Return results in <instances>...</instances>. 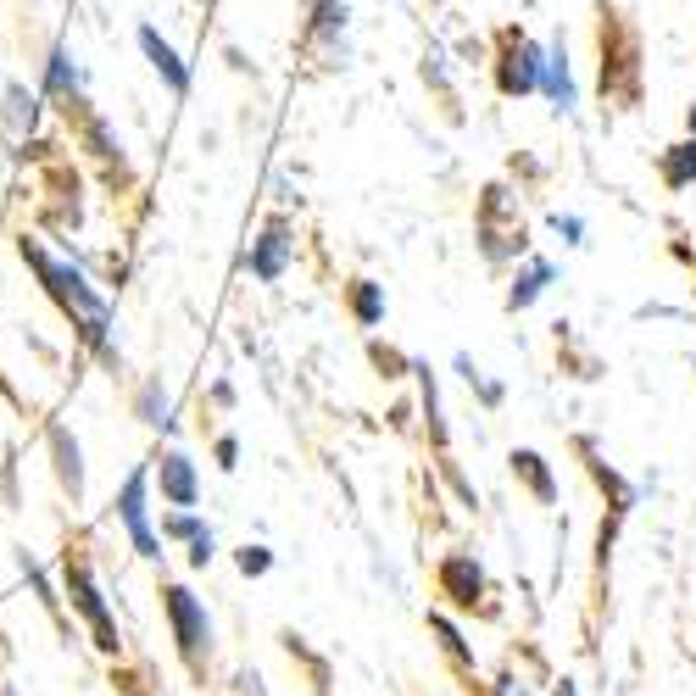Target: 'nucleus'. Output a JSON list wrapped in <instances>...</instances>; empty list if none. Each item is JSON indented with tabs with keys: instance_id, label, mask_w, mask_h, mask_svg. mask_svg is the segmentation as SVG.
Wrapping results in <instances>:
<instances>
[{
	"instance_id": "f257e3e1",
	"label": "nucleus",
	"mask_w": 696,
	"mask_h": 696,
	"mask_svg": "<svg viewBox=\"0 0 696 696\" xmlns=\"http://www.w3.org/2000/svg\"><path fill=\"white\" fill-rule=\"evenodd\" d=\"M23 256L40 268V279H45V290L62 301V312L78 323L84 345H96V352L107 357V368H118V352H112V340H107V329H112L107 301H101L90 285H84V274H78V268H67V263H51V256H45L40 245H29V240H23Z\"/></svg>"
},
{
	"instance_id": "f03ea898",
	"label": "nucleus",
	"mask_w": 696,
	"mask_h": 696,
	"mask_svg": "<svg viewBox=\"0 0 696 696\" xmlns=\"http://www.w3.org/2000/svg\"><path fill=\"white\" fill-rule=\"evenodd\" d=\"M601 7V101H625L636 107L641 101V34L607 7V0H596Z\"/></svg>"
},
{
	"instance_id": "7ed1b4c3",
	"label": "nucleus",
	"mask_w": 696,
	"mask_h": 696,
	"mask_svg": "<svg viewBox=\"0 0 696 696\" xmlns=\"http://www.w3.org/2000/svg\"><path fill=\"white\" fill-rule=\"evenodd\" d=\"M541 73H546V51L524 29H501L496 34V96H507V101L535 96Z\"/></svg>"
},
{
	"instance_id": "20e7f679",
	"label": "nucleus",
	"mask_w": 696,
	"mask_h": 696,
	"mask_svg": "<svg viewBox=\"0 0 696 696\" xmlns=\"http://www.w3.org/2000/svg\"><path fill=\"white\" fill-rule=\"evenodd\" d=\"M162 607H167V625H173V641H179V658L190 669L207 663V647H212V619H207V607L185 590V585H167L162 590Z\"/></svg>"
},
{
	"instance_id": "39448f33",
	"label": "nucleus",
	"mask_w": 696,
	"mask_h": 696,
	"mask_svg": "<svg viewBox=\"0 0 696 696\" xmlns=\"http://www.w3.org/2000/svg\"><path fill=\"white\" fill-rule=\"evenodd\" d=\"M434 585H441V596L457 607V614H490L485 607V596H490V585H485V568H479V557H468V552H446L441 563H434Z\"/></svg>"
},
{
	"instance_id": "423d86ee",
	"label": "nucleus",
	"mask_w": 696,
	"mask_h": 696,
	"mask_svg": "<svg viewBox=\"0 0 696 696\" xmlns=\"http://www.w3.org/2000/svg\"><path fill=\"white\" fill-rule=\"evenodd\" d=\"M67 596H73V607H78V614L90 619V630H96V647H101V652H118V625H112L107 601H101V590H96V574H90V563H84L78 552H67Z\"/></svg>"
},
{
	"instance_id": "0eeeda50",
	"label": "nucleus",
	"mask_w": 696,
	"mask_h": 696,
	"mask_svg": "<svg viewBox=\"0 0 696 696\" xmlns=\"http://www.w3.org/2000/svg\"><path fill=\"white\" fill-rule=\"evenodd\" d=\"M290 256H296V240H290V229L285 223H268L263 229V240L251 245V256H245V268H251V279H263V285H274V279H285V268H290Z\"/></svg>"
},
{
	"instance_id": "6e6552de",
	"label": "nucleus",
	"mask_w": 696,
	"mask_h": 696,
	"mask_svg": "<svg viewBox=\"0 0 696 696\" xmlns=\"http://www.w3.org/2000/svg\"><path fill=\"white\" fill-rule=\"evenodd\" d=\"M145 485H151V474L145 468H134L129 474V485H123V496H118V518L129 524V535H134V552L140 557H162V541L151 535V524H145Z\"/></svg>"
},
{
	"instance_id": "1a4fd4ad",
	"label": "nucleus",
	"mask_w": 696,
	"mask_h": 696,
	"mask_svg": "<svg viewBox=\"0 0 696 696\" xmlns=\"http://www.w3.org/2000/svg\"><path fill=\"white\" fill-rule=\"evenodd\" d=\"M507 463H512V479L524 485V490H530L541 507H552V501H557V479H552V463H546L541 452H530V446H512V457H507Z\"/></svg>"
},
{
	"instance_id": "9d476101",
	"label": "nucleus",
	"mask_w": 696,
	"mask_h": 696,
	"mask_svg": "<svg viewBox=\"0 0 696 696\" xmlns=\"http://www.w3.org/2000/svg\"><path fill=\"white\" fill-rule=\"evenodd\" d=\"M156 485H162V496H167L173 507H196V496H201V485H196V463H190L185 452H167V457H162Z\"/></svg>"
},
{
	"instance_id": "9b49d317",
	"label": "nucleus",
	"mask_w": 696,
	"mask_h": 696,
	"mask_svg": "<svg viewBox=\"0 0 696 696\" xmlns=\"http://www.w3.org/2000/svg\"><path fill=\"white\" fill-rule=\"evenodd\" d=\"M140 51L151 56V67L162 73V84H167V90H173V96H185V90H190V73H185L179 51H173V45H167V40H162V34L151 29V23L140 29Z\"/></svg>"
},
{
	"instance_id": "f8f14e48",
	"label": "nucleus",
	"mask_w": 696,
	"mask_h": 696,
	"mask_svg": "<svg viewBox=\"0 0 696 696\" xmlns=\"http://www.w3.org/2000/svg\"><path fill=\"white\" fill-rule=\"evenodd\" d=\"M658 179H663V190H691V185H696V134L663 145V156H658Z\"/></svg>"
},
{
	"instance_id": "ddd939ff",
	"label": "nucleus",
	"mask_w": 696,
	"mask_h": 696,
	"mask_svg": "<svg viewBox=\"0 0 696 696\" xmlns=\"http://www.w3.org/2000/svg\"><path fill=\"white\" fill-rule=\"evenodd\" d=\"M541 90H546V101L557 107V112H574V73H568V45L557 40L552 51H546V73H541Z\"/></svg>"
},
{
	"instance_id": "4468645a",
	"label": "nucleus",
	"mask_w": 696,
	"mask_h": 696,
	"mask_svg": "<svg viewBox=\"0 0 696 696\" xmlns=\"http://www.w3.org/2000/svg\"><path fill=\"white\" fill-rule=\"evenodd\" d=\"M345 312H352L357 329H379L385 323V285L352 279V285H345Z\"/></svg>"
},
{
	"instance_id": "2eb2a0df",
	"label": "nucleus",
	"mask_w": 696,
	"mask_h": 696,
	"mask_svg": "<svg viewBox=\"0 0 696 696\" xmlns=\"http://www.w3.org/2000/svg\"><path fill=\"white\" fill-rule=\"evenodd\" d=\"M552 285V263L546 256H530L524 263V274L512 279V290H507V312H524V307H535V296Z\"/></svg>"
},
{
	"instance_id": "dca6fc26",
	"label": "nucleus",
	"mask_w": 696,
	"mask_h": 696,
	"mask_svg": "<svg viewBox=\"0 0 696 696\" xmlns=\"http://www.w3.org/2000/svg\"><path fill=\"white\" fill-rule=\"evenodd\" d=\"M574 446H579V457H585V468H590V479H596V485H601L607 496H614V512H630V501H636V490H630V485H625V479H619L614 468H607V463L596 457V446L585 441V434H579V441H574Z\"/></svg>"
},
{
	"instance_id": "f3484780",
	"label": "nucleus",
	"mask_w": 696,
	"mask_h": 696,
	"mask_svg": "<svg viewBox=\"0 0 696 696\" xmlns=\"http://www.w3.org/2000/svg\"><path fill=\"white\" fill-rule=\"evenodd\" d=\"M345 0H312V23H307V45L312 40H329L340 56H345Z\"/></svg>"
},
{
	"instance_id": "a211bd4d",
	"label": "nucleus",
	"mask_w": 696,
	"mask_h": 696,
	"mask_svg": "<svg viewBox=\"0 0 696 696\" xmlns=\"http://www.w3.org/2000/svg\"><path fill=\"white\" fill-rule=\"evenodd\" d=\"M429 636H434V641H441V652H446V658H452V663H457L463 674H474V652H468L463 630H457V625H452L446 614H429Z\"/></svg>"
},
{
	"instance_id": "6ab92c4d",
	"label": "nucleus",
	"mask_w": 696,
	"mask_h": 696,
	"mask_svg": "<svg viewBox=\"0 0 696 696\" xmlns=\"http://www.w3.org/2000/svg\"><path fill=\"white\" fill-rule=\"evenodd\" d=\"M51 446H56V474H62V485H67V490L78 496V490H84V463H78V441H73V434H67V429L56 423V429H51Z\"/></svg>"
},
{
	"instance_id": "aec40b11",
	"label": "nucleus",
	"mask_w": 696,
	"mask_h": 696,
	"mask_svg": "<svg viewBox=\"0 0 696 696\" xmlns=\"http://www.w3.org/2000/svg\"><path fill=\"white\" fill-rule=\"evenodd\" d=\"M412 374H418V401L429 412V441H434V452L446 457V423H441V390H434V374L429 368H412Z\"/></svg>"
},
{
	"instance_id": "412c9836",
	"label": "nucleus",
	"mask_w": 696,
	"mask_h": 696,
	"mask_svg": "<svg viewBox=\"0 0 696 696\" xmlns=\"http://www.w3.org/2000/svg\"><path fill=\"white\" fill-rule=\"evenodd\" d=\"M368 363L379 368V379H407V374L418 368L412 357H401L396 345H385V340H368Z\"/></svg>"
},
{
	"instance_id": "4be33fe9",
	"label": "nucleus",
	"mask_w": 696,
	"mask_h": 696,
	"mask_svg": "<svg viewBox=\"0 0 696 696\" xmlns=\"http://www.w3.org/2000/svg\"><path fill=\"white\" fill-rule=\"evenodd\" d=\"M51 96H67V90H78V67L67 62V51H56L51 56V84H45Z\"/></svg>"
},
{
	"instance_id": "5701e85b",
	"label": "nucleus",
	"mask_w": 696,
	"mask_h": 696,
	"mask_svg": "<svg viewBox=\"0 0 696 696\" xmlns=\"http://www.w3.org/2000/svg\"><path fill=\"white\" fill-rule=\"evenodd\" d=\"M457 374L468 379V390H479V401H485V407H496V401H501V385H490V379H485L468 357H457Z\"/></svg>"
},
{
	"instance_id": "b1692460",
	"label": "nucleus",
	"mask_w": 696,
	"mask_h": 696,
	"mask_svg": "<svg viewBox=\"0 0 696 696\" xmlns=\"http://www.w3.org/2000/svg\"><path fill=\"white\" fill-rule=\"evenodd\" d=\"M234 563H240L245 579H256V574H268V568H274V552H268V546H240Z\"/></svg>"
},
{
	"instance_id": "393cba45",
	"label": "nucleus",
	"mask_w": 696,
	"mask_h": 696,
	"mask_svg": "<svg viewBox=\"0 0 696 696\" xmlns=\"http://www.w3.org/2000/svg\"><path fill=\"white\" fill-rule=\"evenodd\" d=\"M162 412H167V390H162V385L151 379V385L140 390V418H145V423H167Z\"/></svg>"
},
{
	"instance_id": "a878e982",
	"label": "nucleus",
	"mask_w": 696,
	"mask_h": 696,
	"mask_svg": "<svg viewBox=\"0 0 696 696\" xmlns=\"http://www.w3.org/2000/svg\"><path fill=\"white\" fill-rule=\"evenodd\" d=\"M173 541H196L201 535V518H190V512H179V518H167V524H162Z\"/></svg>"
},
{
	"instance_id": "bb28decb",
	"label": "nucleus",
	"mask_w": 696,
	"mask_h": 696,
	"mask_svg": "<svg viewBox=\"0 0 696 696\" xmlns=\"http://www.w3.org/2000/svg\"><path fill=\"white\" fill-rule=\"evenodd\" d=\"M207 563H212V530H201L190 541V568H207Z\"/></svg>"
},
{
	"instance_id": "cd10ccee",
	"label": "nucleus",
	"mask_w": 696,
	"mask_h": 696,
	"mask_svg": "<svg viewBox=\"0 0 696 696\" xmlns=\"http://www.w3.org/2000/svg\"><path fill=\"white\" fill-rule=\"evenodd\" d=\"M234 457H240V446H234V434H223V441H218V468H234Z\"/></svg>"
},
{
	"instance_id": "c85d7f7f",
	"label": "nucleus",
	"mask_w": 696,
	"mask_h": 696,
	"mask_svg": "<svg viewBox=\"0 0 696 696\" xmlns=\"http://www.w3.org/2000/svg\"><path fill=\"white\" fill-rule=\"evenodd\" d=\"M557 234H568V240L579 245V234H585V223H579V218H557Z\"/></svg>"
},
{
	"instance_id": "c756f323",
	"label": "nucleus",
	"mask_w": 696,
	"mask_h": 696,
	"mask_svg": "<svg viewBox=\"0 0 696 696\" xmlns=\"http://www.w3.org/2000/svg\"><path fill=\"white\" fill-rule=\"evenodd\" d=\"M496 696H530V691H524V680H501V685H496Z\"/></svg>"
},
{
	"instance_id": "7c9ffc66",
	"label": "nucleus",
	"mask_w": 696,
	"mask_h": 696,
	"mask_svg": "<svg viewBox=\"0 0 696 696\" xmlns=\"http://www.w3.org/2000/svg\"><path fill=\"white\" fill-rule=\"evenodd\" d=\"M685 129H691V134H696V107H691V112H685Z\"/></svg>"
},
{
	"instance_id": "2f4dec72",
	"label": "nucleus",
	"mask_w": 696,
	"mask_h": 696,
	"mask_svg": "<svg viewBox=\"0 0 696 696\" xmlns=\"http://www.w3.org/2000/svg\"><path fill=\"white\" fill-rule=\"evenodd\" d=\"M557 696H574V685H568V680H563V685H557Z\"/></svg>"
},
{
	"instance_id": "473e14b6",
	"label": "nucleus",
	"mask_w": 696,
	"mask_h": 696,
	"mask_svg": "<svg viewBox=\"0 0 696 696\" xmlns=\"http://www.w3.org/2000/svg\"><path fill=\"white\" fill-rule=\"evenodd\" d=\"M691 374H696V368H691Z\"/></svg>"
}]
</instances>
